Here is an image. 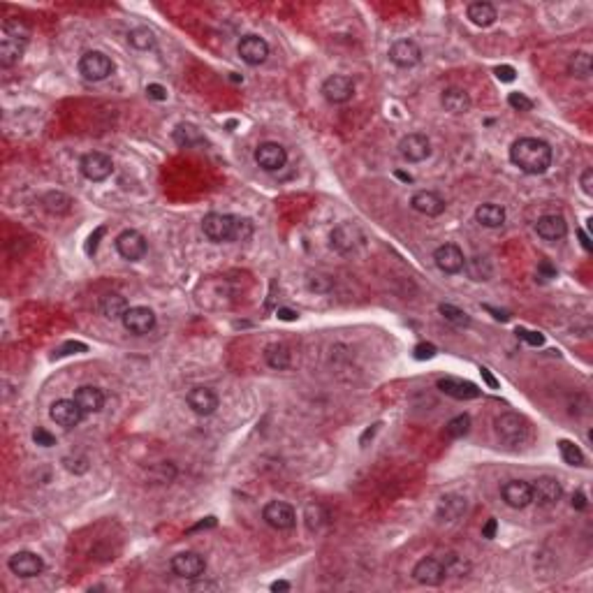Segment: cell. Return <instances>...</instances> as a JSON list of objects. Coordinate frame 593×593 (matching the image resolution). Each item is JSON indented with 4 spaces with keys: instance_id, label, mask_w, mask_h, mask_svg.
<instances>
[{
    "instance_id": "6",
    "label": "cell",
    "mask_w": 593,
    "mask_h": 593,
    "mask_svg": "<svg viewBox=\"0 0 593 593\" xmlns=\"http://www.w3.org/2000/svg\"><path fill=\"white\" fill-rule=\"evenodd\" d=\"M329 241H332V248L336 250V253L341 255H348L352 253V250H357L361 246V241H364V234H361V229L355 225V223H339L332 234H329Z\"/></svg>"
},
{
    "instance_id": "8",
    "label": "cell",
    "mask_w": 593,
    "mask_h": 593,
    "mask_svg": "<svg viewBox=\"0 0 593 593\" xmlns=\"http://www.w3.org/2000/svg\"><path fill=\"white\" fill-rule=\"evenodd\" d=\"M262 517H265V522L276 531H290L296 524L294 507L285 503V500H272V503H267L265 510H262Z\"/></svg>"
},
{
    "instance_id": "22",
    "label": "cell",
    "mask_w": 593,
    "mask_h": 593,
    "mask_svg": "<svg viewBox=\"0 0 593 593\" xmlns=\"http://www.w3.org/2000/svg\"><path fill=\"white\" fill-rule=\"evenodd\" d=\"M433 262H436V267L443 274H459V272H464L466 258L459 246H454V243H443V246H438L433 250Z\"/></svg>"
},
{
    "instance_id": "29",
    "label": "cell",
    "mask_w": 593,
    "mask_h": 593,
    "mask_svg": "<svg viewBox=\"0 0 593 593\" xmlns=\"http://www.w3.org/2000/svg\"><path fill=\"white\" fill-rule=\"evenodd\" d=\"M440 104L450 114H466L471 109V95L464 88H445L440 95Z\"/></svg>"
},
{
    "instance_id": "49",
    "label": "cell",
    "mask_w": 593,
    "mask_h": 593,
    "mask_svg": "<svg viewBox=\"0 0 593 593\" xmlns=\"http://www.w3.org/2000/svg\"><path fill=\"white\" fill-rule=\"evenodd\" d=\"M436 352L438 350H436V346H433V343H417V346H415V359H420V361L422 359H433V357H436Z\"/></svg>"
},
{
    "instance_id": "60",
    "label": "cell",
    "mask_w": 593,
    "mask_h": 593,
    "mask_svg": "<svg viewBox=\"0 0 593 593\" xmlns=\"http://www.w3.org/2000/svg\"><path fill=\"white\" fill-rule=\"evenodd\" d=\"M577 236H579V241H582V248L586 250V253H591V250H593V243H591V239H589V234H586L584 229H577Z\"/></svg>"
},
{
    "instance_id": "35",
    "label": "cell",
    "mask_w": 593,
    "mask_h": 593,
    "mask_svg": "<svg viewBox=\"0 0 593 593\" xmlns=\"http://www.w3.org/2000/svg\"><path fill=\"white\" fill-rule=\"evenodd\" d=\"M265 361L272 368H276V371H283V368L290 366V361H292V355H290V350L285 346L281 343H272L265 348Z\"/></svg>"
},
{
    "instance_id": "26",
    "label": "cell",
    "mask_w": 593,
    "mask_h": 593,
    "mask_svg": "<svg viewBox=\"0 0 593 593\" xmlns=\"http://www.w3.org/2000/svg\"><path fill=\"white\" fill-rule=\"evenodd\" d=\"M411 207L417 211V214H422V216L436 218V216L443 214L447 204H445L443 197H440L438 193H433V190H420V193L413 195Z\"/></svg>"
},
{
    "instance_id": "50",
    "label": "cell",
    "mask_w": 593,
    "mask_h": 593,
    "mask_svg": "<svg viewBox=\"0 0 593 593\" xmlns=\"http://www.w3.org/2000/svg\"><path fill=\"white\" fill-rule=\"evenodd\" d=\"M538 279H543V281L556 279V267L552 265L549 260H543V262L538 265Z\"/></svg>"
},
{
    "instance_id": "52",
    "label": "cell",
    "mask_w": 593,
    "mask_h": 593,
    "mask_svg": "<svg viewBox=\"0 0 593 593\" xmlns=\"http://www.w3.org/2000/svg\"><path fill=\"white\" fill-rule=\"evenodd\" d=\"M147 95L151 97V100L162 102V100H167V88L160 86V84H149V86H147Z\"/></svg>"
},
{
    "instance_id": "51",
    "label": "cell",
    "mask_w": 593,
    "mask_h": 593,
    "mask_svg": "<svg viewBox=\"0 0 593 593\" xmlns=\"http://www.w3.org/2000/svg\"><path fill=\"white\" fill-rule=\"evenodd\" d=\"M579 186H582L584 195H589V197L593 195V169L591 167H586L582 176H579Z\"/></svg>"
},
{
    "instance_id": "4",
    "label": "cell",
    "mask_w": 593,
    "mask_h": 593,
    "mask_svg": "<svg viewBox=\"0 0 593 593\" xmlns=\"http://www.w3.org/2000/svg\"><path fill=\"white\" fill-rule=\"evenodd\" d=\"M234 225H236V216L211 211L202 220V232L209 241L227 243V241H234Z\"/></svg>"
},
{
    "instance_id": "9",
    "label": "cell",
    "mask_w": 593,
    "mask_h": 593,
    "mask_svg": "<svg viewBox=\"0 0 593 593\" xmlns=\"http://www.w3.org/2000/svg\"><path fill=\"white\" fill-rule=\"evenodd\" d=\"M255 162H258V167L265 169V172H279L288 162V151L283 149L279 142H262L260 147L255 149Z\"/></svg>"
},
{
    "instance_id": "39",
    "label": "cell",
    "mask_w": 593,
    "mask_h": 593,
    "mask_svg": "<svg viewBox=\"0 0 593 593\" xmlns=\"http://www.w3.org/2000/svg\"><path fill=\"white\" fill-rule=\"evenodd\" d=\"M304 519H306V529L315 533V531H320L322 524L327 522V512H325V507H322V505L311 503V505H306Z\"/></svg>"
},
{
    "instance_id": "12",
    "label": "cell",
    "mask_w": 593,
    "mask_h": 593,
    "mask_svg": "<svg viewBox=\"0 0 593 593\" xmlns=\"http://www.w3.org/2000/svg\"><path fill=\"white\" fill-rule=\"evenodd\" d=\"M436 387L445 394V397H452L457 401H473V399H478L480 394H482V390H480L476 383L464 380V378H452V375L440 378L436 383Z\"/></svg>"
},
{
    "instance_id": "1",
    "label": "cell",
    "mask_w": 593,
    "mask_h": 593,
    "mask_svg": "<svg viewBox=\"0 0 593 593\" xmlns=\"http://www.w3.org/2000/svg\"><path fill=\"white\" fill-rule=\"evenodd\" d=\"M552 147L538 137H522L510 147V160L524 174H545L552 167Z\"/></svg>"
},
{
    "instance_id": "36",
    "label": "cell",
    "mask_w": 593,
    "mask_h": 593,
    "mask_svg": "<svg viewBox=\"0 0 593 593\" xmlns=\"http://www.w3.org/2000/svg\"><path fill=\"white\" fill-rule=\"evenodd\" d=\"M464 269H466V274H469V279L478 281V283L480 281H489L491 274H493L491 262L487 258H480V255H476V258H471V260H466Z\"/></svg>"
},
{
    "instance_id": "62",
    "label": "cell",
    "mask_w": 593,
    "mask_h": 593,
    "mask_svg": "<svg viewBox=\"0 0 593 593\" xmlns=\"http://www.w3.org/2000/svg\"><path fill=\"white\" fill-rule=\"evenodd\" d=\"M378 426H380V424H373L371 429H366V431H364V436L359 438V443H361V445H366V440H368V438H373V433L378 431Z\"/></svg>"
},
{
    "instance_id": "48",
    "label": "cell",
    "mask_w": 593,
    "mask_h": 593,
    "mask_svg": "<svg viewBox=\"0 0 593 593\" xmlns=\"http://www.w3.org/2000/svg\"><path fill=\"white\" fill-rule=\"evenodd\" d=\"M493 75H496V79L498 82H503V84H512L517 79V70L512 68V65H498L496 70H493Z\"/></svg>"
},
{
    "instance_id": "31",
    "label": "cell",
    "mask_w": 593,
    "mask_h": 593,
    "mask_svg": "<svg viewBox=\"0 0 593 593\" xmlns=\"http://www.w3.org/2000/svg\"><path fill=\"white\" fill-rule=\"evenodd\" d=\"M72 197L61 193V190H51V193L42 195V207L44 211H49L51 216H65L72 211Z\"/></svg>"
},
{
    "instance_id": "43",
    "label": "cell",
    "mask_w": 593,
    "mask_h": 593,
    "mask_svg": "<svg viewBox=\"0 0 593 593\" xmlns=\"http://www.w3.org/2000/svg\"><path fill=\"white\" fill-rule=\"evenodd\" d=\"M250 234H253V223H250L248 218H241V216H236L234 241H246V239H250Z\"/></svg>"
},
{
    "instance_id": "23",
    "label": "cell",
    "mask_w": 593,
    "mask_h": 593,
    "mask_svg": "<svg viewBox=\"0 0 593 593\" xmlns=\"http://www.w3.org/2000/svg\"><path fill=\"white\" fill-rule=\"evenodd\" d=\"M390 61L397 65V68H415L422 61V49L413 39H397V42L390 47Z\"/></svg>"
},
{
    "instance_id": "7",
    "label": "cell",
    "mask_w": 593,
    "mask_h": 593,
    "mask_svg": "<svg viewBox=\"0 0 593 593\" xmlns=\"http://www.w3.org/2000/svg\"><path fill=\"white\" fill-rule=\"evenodd\" d=\"M79 169H82V174L86 176L88 181L100 183L114 174V162H111V158L107 153H102V151H93V153H86L82 158Z\"/></svg>"
},
{
    "instance_id": "20",
    "label": "cell",
    "mask_w": 593,
    "mask_h": 593,
    "mask_svg": "<svg viewBox=\"0 0 593 593\" xmlns=\"http://www.w3.org/2000/svg\"><path fill=\"white\" fill-rule=\"evenodd\" d=\"M322 95H325L327 102L332 104H343L355 95V84L350 77L343 75H332L329 79H325L322 84Z\"/></svg>"
},
{
    "instance_id": "34",
    "label": "cell",
    "mask_w": 593,
    "mask_h": 593,
    "mask_svg": "<svg viewBox=\"0 0 593 593\" xmlns=\"http://www.w3.org/2000/svg\"><path fill=\"white\" fill-rule=\"evenodd\" d=\"M100 308H102V315H104V318H109V320H121L130 306H128V301H125V296H121V294H104Z\"/></svg>"
},
{
    "instance_id": "61",
    "label": "cell",
    "mask_w": 593,
    "mask_h": 593,
    "mask_svg": "<svg viewBox=\"0 0 593 593\" xmlns=\"http://www.w3.org/2000/svg\"><path fill=\"white\" fill-rule=\"evenodd\" d=\"M211 526H216V517H207V522H200L197 526H193V529H190V533H193V531H200V529H211Z\"/></svg>"
},
{
    "instance_id": "57",
    "label": "cell",
    "mask_w": 593,
    "mask_h": 593,
    "mask_svg": "<svg viewBox=\"0 0 593 593\" xmlns=\"http://www.w3.org/2000/svg\"><path fill=\"white\" fill-rule=\"evenodd\" d=\"M572 507H575V510H586V507H589V500H586L582 491L572 493Z\"/></svg>"
},
{
    "instance_id": "56",
    "label": "cell",
    "mask_w": 593,
    "mask_h": 593,
    "mask_svg": "<svg viewBox=\"0 0 593 593\" xmlns=\"http://www.w3.org/2000/svg\"><path fill=\"white\" fill-rule=\"evenodd\" d=\"M480 375H482V380H484L487 385L491 387V390H498V387H500V385H498V380L493 378V373H491V371H489V368H487V366H482V368H480Z\"/></svg>"
},
{
    "instance_id": "41",
    "label": "cell",
    "mask_w": 593,
    "mask_h": 593,
    "mask_svg": "<svg viewBox=\"0 0 593 593\" xmlns=\"http://www.w3.org/2000/svg\"><path fill=\"white\" fill-rule=\"evenodd\" d=\"M558 452H561V457H563L565 464L584 466V452L579 450L575 443H570V440H558Z\"/></svg>"
},
{
    "instance_id": "5",
    "label": "cell",
    "mask_w": 593,
    "mask_h": 593,
    "mask_svg": "<svg viewBox=\"0 0 593 593\" xmlns=\"http://www.w3.org/2000/svg\"><path fill=\"white\" fill-rule=\"evenodd\" d=\"M79 72L88 82H102V79H107L114 72V63L102 51H86V54L79 58Z\"/></svg>"
},
{
    "instance_id": "18",
    "label": "cell",
    "mask_w": 593,
    "mask_h": 593,
    "mask_svg": "<svg viewBox=\"0 0 593 593\" xmlns=\"http://www.w3.org/2000/svg\"><path fill=\"white\" fill-rule=\"evenodd\" d=\"M413 577H415V582H420L424 586H438L445 582L447 572H445L443 561H438V558H433V556H426L415 563Z\"/></svg>"
},
{
    "instance_id": "42",
    "label": "cell",
    "mask_w": 593,
    "mask_h": 593,
    "mask_svg": "<svg viewBox=\"0 0 593 593\" xmlns=\"http://www.w3.org/2000/svg\"><path fill=\"white\" fill-rule=\"evenodd\" d=\"M469 431H471V417H469L466 413H464V415H457V417L447 422V426H445L447 438H464Z\"/></svg>"
},
{
    "instance_id": "25",
    "label": "cell",
    "mask_w": 593,
    "mask_h": 593,
    "mask_svg": "<svg viewBox=\"0 0 593 593\" xmlns=\"http://www.w3.org/2000/svg\"><path fill=\"white\" fill-rule=\"evenodd\" d=\"M536 232H538L540 239H545V241H558L568 234V223H565L563 216H558V214H547V216H540L538 218Z\"/></svg>"
},
{
    "instance_id": "33",
    "label": "cell",
    "mask_w": 593,
    "mask_h": 593,
    "mask_svg": "<svg viewBox=\"0 0 593 593\" xmlns=\"http://www.w3.org/2000/svg\"><path fill=\"white\" fill-rule=\"evenodd\" d=\"M174 142L183 149H190V147H197V144H204V135L193 123H179L174 128Z\"/></svg>"
},
{
    "instance_id": "44",
    "label": "cell",
    "mask_w": 593,
    "mask_h": 593,
    "mask_svg": "<svg viewBox=\"0 0 593 593\" xmlns=\"http://www.w3.org/2000/svg\"><path fill=\"white\" fill-rule=\"evenodd\" d=\"M507 104H510L515 111H531L533 109V100L526 97L524 93H510L507 95Z\"/></svg>"
},
{
    "instance_id": "30",
    "label": "cell",
    "mask_w": 593,
    "mask_h": 593,
    "mask_svg": "<svg viewBox=\"0 0 593 593\" xmlns=\"http://www.w3.org/2000/svg\"><path fill=\"white\" fill-rule=\"evenodd\" d=\"M476 220L480 223L482 227H489V229H496V227H503L505 225V209L498 207V204H480L476 209Z\"/></svg>"
},
{
    "instance_id": "16",
    "label": "cell",
    "mask_w": 593,
    "mask_h": 593,
    "mask_svg": "<svg viewBox=\"0 0 593 593\" xmlns=\"http://www.w3.org/2000/svg\"><path fill=\"white\" fill-rule=\"evenodd\" d=\"M186 401L190 406V411H193L195 415H200V417H209V415H214L216 411H218V394H216L211 387H193L188 394H186Z\"/></svg>"
},
{
    "instance_id": "11",
    "label": "cell",
    "mask_w": 593,
    "mask_h": 593,
    "mask_svg": "<svg viewBox=\"0 0 593 593\" xmlns=\"http://www.w3.org/2000/svg\"><path fill=\"white\" fill-rule=\"evenodd\" d=\"M531 491H533V503H538L540 507H554L563 496L561 482L549 476L538 478L536 482L531 484Z\"/></svg>"
},
{
    "instance_id": "38",
    "label": "cell",
    "mask_w": 593,
    "mask_h": 593,
    "mask_svg": "<svg viewBox=\"0 0 593 593\" xmlns=\"http://www.w3.org/2000/svg\"><path fill=\"white\" fill-rule=\"evenodd\" d=\"M128 42H130V47H135L137 51H149L156 47V35H153V30H149V28H133L128 32Z\"/></svg>"
},
{
    "instance_id": "47",
    "label": "cell",
    "mask_w": 593,
    "mask_h": 593,
    "mask_svg": "<svg viewBox=\"0 0 593 593\" xmlns=\"http://www.w3.org/2000/svg\"><path fill=\"white\" fill-rule=\"evenodd\" d=\"M32 440H35V445H42V447L56 445V436H54V433H49L44 426H37V429L32 431Z\"/></svg>"
},
{
    "instance_id": "58",
    "label": "cell",
    "mask_w": 593,
    "mask_h": 593,
    "mask_svg": "<svg viewBox=\"0 0 593 593\" xmlns=\"http://www.w3.org/2000/svg\"><path fill=\"white\" fill-rule=\"evenodd\" d=\"M482 308H484V311H489L493 318L500 320V322H507V320H510V313H507V311H498V308H493V306H489V304H484Z\"/></svg>"
},
{
    "instance_id": "2",
    "label": "cell",
    "mask_w": 593,
    "mask_h": 593,
    "mask_svg": "<svg viewBox=\"0 0 593 593\" xmlns=\"http://www.w3.org/2000/svg\"><path fill=\"white\" fill-rule=\"evenodd\" d=\"M26 44H28V28L19 23V19H8L3 23V37H0V65L12 68L21 61Z\"/></svg>"
},
{
    "instance_id": "28",
    "label": "cell",
    "mask_w": 593,
    "mask_h": 593,
    "mask_svg": "<svg viewBox=\"0 0 593 593\" xmlns=\"http://www.w3.org/2000/svg\"><path fill=\"white\" fill-rule=\"evenodd\" d=\"M466 512V498L459 493H445L436 507V517L440 522H457Z\"/></svg>"
},
{
    "instance_id": "24",
    "label": "cell",
    "mask_w": 593,
    "mask_h": 593,
    "mask_svg": "<svg viewBox=\"0 0 593 593\" xmlns=\"http://www.w3.org/2000/svg\"><path fill=\"white\" fill-rule=\"evenodd\" d=\"M500 493H503L505 503L510 507H515V510H524L526 505L533 503L531 484L524 482V480H510V482H505L503 489H500Z\"/></svg>"
},
{
    "instance_id": "27",
    "label": "cell",
    "mask_w": 593,
    "mask_h": 593,
    "mask_svg": "<svg viewBox=\"0 0 593 593\" xmlns=\"http://www.w3.org/2000/svg\"><path fill=\"white\" fill-rule=\"evenodd\" d=\"M75 401H77V406L84 411V415L100 413L102 406H104V392L100 390V387L84 385L75 392Z\"/></svg>"
},
{
    "instance_id": "10",
    "label": "cell",
    "mask_w": 593,
    "mask_h": 593,
    "mask_svg": "<svg viewBox=\"0 0 593 593\" xmlns=\"http://www.w3.org/2000/svg\"><path fill=\"white\" fill-rule=\"evenodd\" d=\"M147 239L137 232V229H123L121 234L116 236V250L123 260L128 262H137L147 255Z\"/></svg>"
},
{
    "instance_id": "37",
    "label": "cell",
    "mask_w": 593,
    "mask_h": 593,
    "mask_svg": "<svg viewBox=\"0 0 593 593\" xmlns=\"http://www.w3.org/2000/svg\"><path fill=\"white\" fill-rule=\"evenodd\" d=\"M568 72L577 79H589L591 77V56L586 51H577L570 56L568 61Z\"/></svg>"
},
{
    "instance_id": "64",
    "label": "cell",
    "mask_w": 593,
    "mask_h": 593,
    "mask_svg": "<svg viewBox=\"0 0 593 593\" xmlns=\"http://www.w3.org/2000/svg\"><path fill=\"white\" fill-rule=\"evenodd\" d=\"M397 179H401V181H406V183H413V176L411 174H406V172H401V169H397Z\"/></svg>"
},
{
    "instance_id": "32",
    "label": "cell",
    "mask_w": 593,
    "mask_h": 593,
    "mask_svg": "<svg viewBox=\"0 0 593 593\" xmlns=\"http://www.w3.org/2000/svg\"><path fill=\"white\" fill-rule=\"evenodd\" d=\"M466 15H469L471 21L476 26H480V28H489V26L498 19L496 8H493L491 3H482V0H480V3H471Z\"/></svg>"
},
{
    "instance_id": "45",
    "label": "cell",
    "mask_w": 593,
    "mask_h": 593,
    "mask_svg": "<svg viewBox=\"0 0 593 593\" xmlns=\"http://www.w3.org/2000/svg\"><path fill=\"white\" fill-rule=\"evenodd\" d=\"M332 285H334V281L325 274H318V276H311V279H308V288H311L313 292H329Z\"/></svg>"
},
{
    "instance_id": "14",
    "label": "cell",
    "mask_w": 593,
    "mask_h": 593,
    "mask_svg": "<svg viewBox=\"0 0 593 593\" xmlns=\"http://www.w3.org/2000/svg\"><path fill=\"white\" fill-rule=\"evenodd\" d=\"M207 570V561L197 552H181L172 558V572L181 579H197Z\"/></svg>"
},
{
    "instance_id": "3",
    "label": "cell",
    "mask_w": 593,
    "mask_h": 593,
    "mask_svg": "<svg viewBox=\"0 0 593 593\" xmlns=\"http://www.w3.org/2000/svg\"><path fill=\"white\" fill-rule=\"evenodd\" d=\"M496 433L505 445H524L529 440V422L519 413H503L496 420Z\"/></svg>"
},
{
    "instance_id": "40",
    "label": "cell",
    "mask_w": 593,
    "mask_h": 593,
    "mask_svg": "<svg viewBox=\"0 0 593 593\" xmlns=\"http://www.w3.org/2000/svg\"><path fill=\"white\" fill-rule=\"evenodd\" d=\"M438 311H440V315H443L447 322H452V325H457V327H471L469 313L461 311V308H457V306H452V304H440Z\"/></svg>"
},
{
    "instance_id": "17",
    "label": "cell",
    "mask_w": 593,
    "mask_h": 593,
    "mask_svg": "<svg viewBox=\"0 0 593 593\" xmlns=\"http://www.w3.org/2000/svg\"><path fill=\"white\" fill-rule=\"evenodd\" d=\"M121 322L130 334L142 336V334H149L151 329L156 327V313L151 311L149 306H130L121 318Z\"/></svg>"
},
{
    "instance_id": "15",
    "label": "cell",
    "mask_w": 593,
    "mask_h": 593,
    "mask_svg": "<svg viewBox=\"0 0 593 593\" xmlns=\"http://www.w3.org/2000/svg\"><path fill=\"white\" fill-rule=\"evenodd\" d=\"M399 153L404 160L408 162H422L431 156V142L426 135L422 133H413V135H406L404 140L399 142Z\"/></svg>"
},
{
    "instance_id": "53",
    "label": "cell",
    "mask_w": 593,
    "mask_h": 593,
    "mask_svg": "<svg viewBox=\"0 0 593 593\" xmlns=\"http://www.w3.org/2000/svg\"><path fill=\"white\" fill-rule=\"evenodd\" d=\"M88 348L84 343H75V341H70V343H65L61 350H56V357H63V355H72V352H86Z\"/></svg>"
},
{
    "instance_id": "21",
    "label": "cell",
    "mask_w": 593,
    "mask_h": 593,
    "mask_svg": "<svg viewBox=\"0 0 593 593\" xmlns=\"http://www.w3.org/2000/svg\"><path fill=\"white\" fill-rule=\"evenodd\" d=\"M236 51H239V56H241L243 63L253 65V68H255V65H262L267 61L269 44H267V39L260 37V35H243L241 42H239V47H236Z\"/></svg>"
},
{
    "instance_id": "13",
    "label": "cell",
    "mask_w": 593,
    "mask_h": 593,
    "mask_svg": "<svg viewBox=\"0 0 593 593\" xmlns=\"http://www.w3.org/2000/svg\"><path fill=\"white\" fill-rule=\"evenodd\" d=\"M49 417L54 420L58 426H63V429H75L79 422L84 420V411L77 406L75 399H58L51 404Z\"/></svg>"
},
{
    "instance_id": "46",
    "label": "cell",
    "mask_w": 593,
    "mask_h": 593,
    "mask_svg": "<svg viewBox=\"0 0 593 593\" xmlns=\"http://www.w3.org/2000/svg\"><path fill=\"white\" fill-rule=\"evenodd\" d=\"M517 336L522 341H526V343L529 346H533V348H540L545 343V336L540 334V332H531V329H524V327H519L517 329Z\"/></svg>"
},
{
    "instance_id": "59",
    "label": "cell",
    "mask_w": 593,
    "mask_h": 593,
    "mask_svg": "<svg viewBox=\"0 0 593 593\" xmlns=\"http://www.w3.org/2000/svg\"><path fill=\"white\" fill-rule=\"evenodd\" d=\"M276 315H279V320H285V322H292V320L299 318V315H296V311H292V308H279V311H276Z\"/></svg>"
},
{
    "instance_id": "63",
    "label": "cell",
    "mask_w": 593,
    "mask_h": 593,
    "mask_svg": "<svg viewBox=\"0 0 593 593\" xmlns=\"http://www.w3.org/2000/svg\"><path fill=\"white\" fill-rule=\"evenodd\" d=\"M272 591H276V593H279V591H290V584L288 582H274Z\"/></svg>"
},
{
    "instance_id": "19",
    "label": "cell",
    "mask_w": 593,
    "mask_h": 593,
    "mask_svg": "<svg viewBox=\"0 0 593 593\" xmlns=\"http://www.w3.org/2000/svg\"><path fill=\"white\" fill-rule=\"evenodd\" d=\"M8 568L15 572L17 577L30 579L44 572V561L42 556H37L35 552H17L15 556H10Z\"/></svg>"
},
{
    "instance_id": "54",
    "label": "cell",
    "mask_w": 593,
    "mask_h": 593,
    "mask_svg": "<svg viewBox=\"0 0 593 593\" xmlns=\"http://www.w3.org/2000/svg\"><path fill=\"white\" fill-rule=\"evenodd\" d=\"M104 234V227H97L93 234L88 236V241H86V253L88 255H93L95 250H97V243H100V236Z\"/></svg>"
},
{
    "instance_id": "55",
    "label": "cell",
    "mask_w": 593,
    "mask_h": 593,
    "mask_svg": "<svg viewBox=\"0 0 593 593\" xmlns=\"http://www.w3.org/2000/svg\"><path fill=\"white\" fill-rule=\"evenodd\" d=\"M496 531H498V522H496V519H487V524L482 526V538H487V540L496 538Z\"/></svg>"
}]
</instances>
